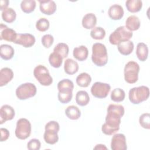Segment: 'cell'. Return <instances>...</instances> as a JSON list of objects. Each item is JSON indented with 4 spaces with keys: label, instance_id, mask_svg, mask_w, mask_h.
<instances>
[{
    "label": "cell",
    "instance_id": "obj_1",
    "mask_svg": "<svg viewBox=\"0 0 150 150\" xmlns=\"http://www.w3.org/2000/svg\"><path fill=\"white\" fill-rule=\"evenodd\" d=\"M105 122L102 125V132L108 135L115 134L120 129L121 118L124 114V108L121 105L110 104L107 110Z\"/></svg>",
    "mask_w": 150,
    "mask_h": 150
},
{
    "label": "cell",
    "instance_id": "obj_2",
    "mask_svg": "<svg viewBox=\"0 0 150 150\" xmlns=\"http://www.w3.org/2000/svg\"><path fill=\"white\" fill-rule=\"evenodd\" d=\"M91 60L97 66H105L108 62V54L106 47L101 43H96L92 46Z\"/></svg>",
    "mask_w": 150,
    "mask_h": 150
},
{
    "label": "cell",
    "instance_id": "obj_3",
    "mask_svg": "<svg viewBox=\"0 0 150 150\" xmlns=\"http://www.w3.org/2000/svg\"><path fill=\"white\" fill-rule=\"evenodd\" d=\"M45 129L43 138L45 142L50 145H53L57 142L59 140L57 133L60 129L59 123L56 121H50L45 125Z\"/></svg>",
    "mask_w": 150,
    "mask_h": 150
},
{
    "label": "cell",
    "instance_id": "obj_4",
    "mask_svg": "<svg viewBox=\"0 0 150 150\" xmlns=\"http://www.w3.org/2000/svg\"><path fill=\"white\" fill-rule=\"evenodd\" d=\"M149 96V89L148 87L141 86L132 88L129 91L128 97L133 104H139L146 100Z\"/></svg>",
    "mask_w": 150,
    "mask_h": 150
},
{
    "label": "cell",
    "instance_id": "obj_5",
    "mask_svg": "<svg viewBox=\"0 0 150 150\" xmlns=\"http://www.w3.org/2000/svg\"><path fill=\"white\" fill-rule=\"evenodd\" d=\"M132 35V32L128 30L125 26H121L110 34L109 42L113 45H117L121 42L129 40Z\"/></svg>",
    "mask_w": 150,
    "mask_h": 150
},
{
    "label": "cell",
    "instance_id": "obj_6",
    "mask_svg": "<svg viewBox=\"0 0 150 150\" xmlns=\"http://www.w3.org/2000/svg\"><path fill=\"white\" fill-rule=\"evenodd\" d=\"M139 64L134 61L128 62L125 66L124 69V79L129 84L135 83L138 80V73L139 71Z\"/></svg>",
    "mask_w": 150,
    "mask_h": 150
},
{
    "label": "cell",
    "instance_id": "obj_7",
    "mask_svg": "<svg viewBox=\"0 0 150 150\" xmlns=\"http://www.w3.org/2000/svg\"><path fill=\"white\" fill-rule=\"evenodd\" d=\"M33 75L39 83L44 86H49L53 83V79L48 69L43 65L36 66L33 70Z\"/></svg>",
    "mask_w": 150,
    "mask_h": 150
},
{
    "label": "cell",
    "instance_id": "obj_8",
    "mask_svg": "<svg viewBox=\"0 0 150 150\" xmlns=\"http://www.w3.org/2000/svg\"><path fill=\"white\" fill-rule=\"evenodd\" d=\"M37 88L35 84L31 83H25L19 86L16 89V96L18 99L25 100L35 96Z\"/></svg>",
    "mask_w": 150,
    "mask_h": 150
},
{
    "label": "cell",
    "instance_id": "obj_9",
    "mask_svg": "<svg viewBox=\"0 0 150 150\" xmlns=\"http://www.w3.org/2000/svg\"><path fill=\"white\" fill-rule=\"evenodd\" d=\"M31 124L26 118H20L17 121L15 129V135L19 139H26L31 133Z\"/></svg>",
    "mask_w": 150,
    "mask_h": 150
},
{
    "label": "cell",
    "instance_id": "obj_10",
    "mask_svg": "<svg viewBox=\"0 0 150 150\" xmlns=\"http://www.w3.org/2000/svg\"><path fill=\"white\" fill-rule=\"evenodd\" d=\"M111 87L108 84L97 81L93 84L91 88V93L96 98H104L108 96Z\"/></svg>",
    "mask_w": 150,
    "mask_h": 150
},
{
    "label": "cell",
    "instance_id": "obj_11",
    "mask_svg": "<svg viewBox=\"0 0 150 150\" xmlns=\"http://www.w3.org/2000/svg\"><path fill=\"white\" fill-rule=\"evenodd\" d=\"M111 148L112 150H126L127 146L125 135L123 134H115L111 139Z\"/></svg>",
    "mask_w": 150,
    "mask_h": 150
},
{
    "label": "cell",
    "instance_id": "obj_12",
    "mask_svg": "<svg viewBox=\"0 0 150 150\" xmlns=\"http://www.w3.org/2000/svg\"><path fill=\"white\" fill-rule=\"evenodd\" d=\"M35 43V36L30 33H19L17 35L14 43L21 45L24 47H30L34 45Z\"/></svg>",
    "mask_w": 150,
    "mask_h": 150
},
{
    "label": "cell",
    "instance_id": "obj_13",
    "mask_svg": "<svg viewBox=\"0 0 150 150\" xmlns=\"http://www.w3.org/2000/svg\"><path fill=\"white\" fill-rule=\"evenodd\" d=\"M17 33L13 29L9 28L3 23L0 26V39L14 43L17 37Z\"/></svg>",
    "mask_w": 150,
    "mask_h": 150
},
{
    "label": "cell",
    "instance_id": "obj_14",
    "mask_svg": "<svg viewBox=\"0 0 150 150\" xmlns=\"http://www.w3.org/2000/svg\"><path fill=\"white\" fill-rule=\"evenodd\" d=\"M15 115V110L9 105L5 104L0 109V124H2L6 121L12 120Z\"/></svg>",
    "mask_w": 150,
    "mask_h": 150
},
{
    "label": "cell",
    "instance_id": "obj_15",
    "mask_svg": "<svg viewBox=\"0 0 150 150\" xmlns=\"http://www.w3.org/2000/svg\"><path fill=\"white\" fill-rule=\"evenodd\" d=\"M40 12L46 15H53L56 11V5L53 1H39Z\"/></svg>",
    "mask_w": 150,
    "mask_h": 150
},
{
    "label": "cell",
    "instance_id": "obj_16",
    "mask_svg": "<svg viewBox=\"0 0 150 150\" xmlns=\"http://www.w3.org/2000/svg\"><path fill=\"white\" fill-rule=\"evenodd\" d=\"M123 8L118 4L111 5L108 11V14L110 18L113 20H120L124 16Z\"/></svg>",
    "mask_w": 150,
    "mask_h": 150
},
{
    "label": "cell",
    "instance_id": "obj_17",
    "mask_svg": "<svg viewBox=\"0 0 150 150\" xmlns=\"http://www.w3.org/2000/svg\"><path fill=\"white\" fill-rule=\"evenodd\" d=\"M13 77V73L12 69L8 67L1 69L0 71V86L2 87L10 82Z\"/></svg>",
    "mask_w": 150,
    "mask_h": 150
},
{
    "label": "cell",
    "instance_id": "obj_18",
    "mask_svg": "<svg viewBox=\"0 0 150 150\" xmlns=\"http://www.w3.org/2000/svg\"><path fill=\"white\" fill-rule=\"evenodd\" d=\"M134 45L132 41H123L117 45L118 52L122 55L127 56L130 54L134 50Z\"/></svg>",
    "mask_w": 150,
    "mask_h": 150
},
{
    "label": "cell",
    "instance_id": "obj_19",
    "mask_svg": "<svg viewBox=\"0 0 150 150\" xmlns=\"http://www.w3.org/2000/svg\"><path fill=\"white\" fill-rule=\"evenodd\" d=\"M97 24V18L93 13L86 14L82 19V26L86 29H91Z\"/></svg>",
    "mask_w": 150,
    "mask_h": 150
},
{
    "label": "cell",
    "instance_id": "obj_20",
    "mask_svg": "<svg viewBox=\"0 0 150 150\" xmlns=\"http://www.w3.org/2000/svg\"><path fill=\"white\" fill-rule=\"evenodd\" d=\"M73 57L79 61L82 62L87 59L88 55V49L84 45L75 47L73 51Z\"/></svg>",
    "mask_w": 150,
    "mask_h": 150
},
{
    "label": "cell",
    "instance_id": "obj_21",
    "mask_svg": "<svg viewBox=\"0 0 150 150\" xmlns=\"http://www.w3.org/2000/svg\"><path fill=\"white\" fill-rule=\"evenodd\" d=\"M140 21L138 16L131 15L127 18L125 21V28L129 31H135L140 27Z\"/></svg>",
    "mask_w": 150,
    "mask_h": 150
},
{
    "label": "cell",
    "instance_id": "obj_22",
    "mask_svg": "<svg viewBox=\"0 0 150 150\" xmlns=\"http://www.w3.org/2000/svg\"><path fill=\"white\" fill-rule=\"evenodd\" d=\"M79 68V64L75 60L71 59H67L64 61V70L66 74L69 75L74 74L78 71Z\"/></svg>",
    "mask_w": 150,
    "mask_h": 150
},
{
    "label": "cell",
    "instance_id": "obj_23",
    "mask_svg": "<svg viewBox=\"0 0 150 150\" xmlns=\"http://www.w3.org/2000/svg\"><path fill=\"white\" fill-rule=\"evenodd\" d=\"M15 53V50L13 48L9 45L2 44L0 46V54L1 57L5 60H8L11 59Z\"/></svg>",
    "mask_w": 150,
    "mask_h": 150
},
{
    "label": "cell",
    "instance_id": "obj_24",
    "mask_svg": "<svg viewBox=\"0 0 150 150\" xmlns=\"http://www.w3.org/2000/svg\"><path fill=\"white\" fill-rule=\"evenodd\" d=\"M136 54L140 61H145L148 56V47L147 45L142 42L138 43L136 49Z\"/></svg>",
    "mask_w": 150,
    "mask_h": 150
},
{
    "label": "cell",
    "instance_id": "obj_25",
    "mask_svg": "<svg viewBox=\"0 0 150 150\" xmlns=\"http://www.w3.org/2000/svg\"><path fill=\"white\" fill-rule=\"evenodd\" d=\"M73 88L74 84L73 81L67 79L60 80L57 84V89L59 92L60 93L73 91Z\"/></svg>",
    "mask_w": 150,
    "mask_h": 150
},
{
    "label": "cell",
    "instance_id": "obj_26",
    "mask_svg": "<svg viewBox=\"0 0 150 150\" xmlns=\"http://www.w3.org/2000/svg\"><path fill=\"white\" fill-rule=\"evenodd\" d=\"M125 6L129 12L136 13L142 9V2L140 0H128L125 2Z\"/></svg>",
    "mask_w": 150,
    "mask_h": 150
},
{
    "label": "cell",
    "instance_id": "obj_27",
    "mask_svg": "<svg viewBox=\"0 0 150 150\" xmlns=\"http://www.w3.org/2000/svg\"><path fill=\"white\" fill-rule=\"evenodd\" d=\"M65 114L67 118L72 120H78L81 116V111L75 105H70L65 110Z\"/></svg>",
    "mask_w": 150,
    "mask_h": 150
},
{
    "label": "cell",
    "instance_id": "obj_28",
    "mask_svg": "<svg viewBox=\"0 0 150 150\" xmlns=\"http://www.w3.org/2000/svg\"><path fill=\"white\" fill-rule=\"evenodd\" d=\"M76 101L80 106L87 105L90 101V97L88 93L84 90L79 91L76 95Z\"/></svg>",
    "mask_w": 150,
    "mask_h": 150
},
{
    "label": "cell",
    "instance_id": "obj_29",
    "mask_svg": "<svg viewBox=\"0 0 150 150\" xmlns=\"http://www.w3.org/2000/svg\"><path fill=\"white\" fill-rule=\"evenodd\" d=\"M91 81V77L87 73H81L76 77V83L81 87H87Z\"/></svg>",
    "mask_w": 150,
    "mask_h": 150
},
{
    "label": "cell",
    "instance_id": "obj_30",
    "mask_svg": "<svg viewBox=\"0 0 150 150\" xmlns=\"http://www.w3.org/2000/svg\"><path fill=\"white\" fill-rule=\"evenodd\" d=\"M16 17V12L12 8H8L2 12V18L5 22L12 23L15 21Z\"/></svg>",
    "mask_w": 150,
    "mask_h": 150
},
{
    "label": "cell",
    "instance_id": "obj_31",
    "mask_svg": "<svg viewBox=\"0 0 150 150\" xmlns=\"http://www.w3.org/2000/svg\"><path fill=\"white\" fill-rule=\"evenodd\" d=\"M49 62L52 67L59 68L62 64L63 57L58 53L53 52L49 56Z\"/></svg>",
    "mask_w": 150,
    "mask_h": 150
},
{
    "label": "cell",
    "instance_id": "obj_32",
    "mask_svg": "<svg viewBox=\"0 0 150 150\" xmlns=\"http://www.w3.org/2000/svg\"><path fill=\"white\" fill-rule=\"evenodd\" d=\"M21 8L23 12L31 13L36 8V1L35 0H23L21 3Z\"/></svg>",
    "mask_w": 150,
    "mask_h": 150
},
{
    "label": "cell",
    "instance_id": "obj_33",
    "mask_svg": "<svg viewBox=\"0 0 150 150\" xmlns=\"http://www.w3.org/2000/svg\"><path fill=\"white\" fill-rule=\"evenodd\" d=\"M69 48L67 44L64 43H59L53 49V52L60 54L63 59L67 57L69 54Z\"/></svg>",
    "mask_w": 150,
    "mask_h": 150
},
{
    "label": "cell",
    "instance_id": "obj_34",
    "mask_svg": "<svg viewBox=\"0 0 150 150\" xmlns=\"http://www.w3.org/2000/svg\"><path fill=\"white\" fill-rule=\"evenodd\" d=\"M125 97V91L120 88H115L111 93V99L114 102H121L124 100Z\"/></svg>",
    "mask_w": 150,
    "mask_h": 150
},
{
    "label": "cell",
    "instance_id": "obj_35",
    "mask_svg": "<svg viewBox=\"0 0 150 150\" xmlns=\"http://www.w3.org/2000/svg\"><path fill=\"white\" fill-rule=\"evenodd\" d=\"M91 37L96 40H102L105 36V31L101 27H94L90 32Z\"/></svg>",
    "mask_w": 150,
    "mask_h": 150
},
{
    "label": "cell",
    "instance_id": "obj_36",
    "mask_svg": "<svg viewBox=\"0 0 150 150\" xmlns=\"http://www.w3.org/2000/svg\"><path fill=\"white\" fill-rule=\"evenodd\" d=\"M49 21L45 18H40L36 23V28L40 32L46 31L49 29Z\"/></svg>",
    "mask_w": 150,
    "mask_h": 150
},
{
    "label": "cell",
    "instance_id": "obj_37",
    "mask_svg": "<svg viewBox=\"0 0 150 150\" xmlns=\"http://www.w3.org/2000/svg\"><path fill=\"white\" fill-rule=\"evenodd\" d=\"M73 97V91H69L65 93L59 92L57 94V97L59 101L62 104H67L69 103Z\"/></svg>",
    "mask_w": 150,
    "mask_h": 150
},
{
    "label": "cell",
    "instance_id": "obj_38",
    "mask_svg": "<svg viewBox=\"0 0 150 150\" xmlns=\"http://www.w3.org/2000/svg\"><path fill=\"white\" fill-rule=\"evenodd\" d=\"M139 122L141 126L145 128L149 129L150 128V115L149 113L142 114L139 119Z\"/></svg>",
    "mask_w": 150,
    "mask_h": 150
},
{
    "label": "cell",
    "instance_id": "obj_39",
    "mask_svg": "<svg viewBox=\"0 0 150 150\" xmlns=\"http://www.w3.org/2000/svg\"><path fill=\"white\" fill-rule=\"evenodd\" d=\"M53 36L50 34H46L42 36L41 42L43 46L46 48H49L53 43Z\"/></svg>",
    "mask_w": 150,
    "mask_h": 150
},
{
    "label": "cell",
    "instance_id": "obj_40",
    "mask_svg": "<svg viewBox=\"0 0 150 150\" xmlns=\"http://www.w3.org/2000/svg\"><path fill=\"white\" fill-rule=\"evenodd\" d=\"M40 141L36 138L30 139L27 144V148L29 150H39L40 148Z\"/></svg>",
    "mask_w": 150,
    "mask_h": 150
},
{
    "label": "cell",
    "instance_id": "obj_41",
    "mask_svg": "<svg viewBox=\"0 0 150 150\" xmlns=\"http://www.w3.org/2000/svg\"><path fill=\"white\" fill-rule=\"evenodd\" d=\"M1 131V141L3 142L7 140L9 137V132L6 128H1L0 129Z\"/></svg>",
    "mask_w": 150,
    "mask_h": 150
},
{
    "label": "cell",
    "instance_id": "obj_42",
    "mask_svg": "<svg viewBox=\"0 0 150 150\" xmlns=\"http://www.w3.org/2000/svg\"><path fill=\"white\" fill-rule=\"evenodd\" d=\"M9 5V1L8 0H1L0 1V5L1 8L0 9L1 11H3L5 9H6Z\"/></svg>",
    "mask_w": 150,
    "mask_h": 150
},
{
    "label": "cell",
    "instance_id": "obj_43",
    "mask_svg": "<svg viewBox=\"0 0 150 150\" xmlns=\"http://www.w3.org/2000/svg\"><path fill=\"white\" fill-rule=\"evenodd\" d=\"M94 149H107V147L103 144H97L94 148Z\"/></svg>",
    "mask_w": 150,
    "mask_h": 150
}]
</instances>
